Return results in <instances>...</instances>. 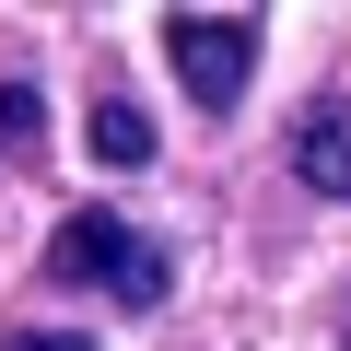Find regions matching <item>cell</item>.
Returning a JSON list of instances; mask_svg holds the SVG:
<instances>
[{"instance_id":"6da1fadb","label":"cell","mask_w":351,"mask_h":351,"mask_svg":"<svg viewBox=\"0 0 351 351\" xmlns=\"http://www.w3.org/2000/svg\"><path fill=\"white\" fill-rule=\"evenodd\" d=\"M47 281H94L106 304H164V281H176V258H164V234H141L129 211H106V199H82L59 234H47Z\"/></svg>"},{"instance_id":"7a4b0ae2","label":"cell","mask_w":351,"mask_h":351,"mask_svg":"<svg viewBox=\"0 0 351 351\" xmlns=\"http://www.w3.org/2000/svg\"><path fill=\"white\" fill-rule=\"evenodd\" d=\"M164 59H176V82L223 117L246 94V71H258V12H164Z\"/></svg>"},{"instance_id":"3957f363","label":"cell","mask_w":351,"mask_h":351,"mask_svg":"<svg viewBox=\"0 0 351 351\" xmlns=\"http://www.w3.org/2000/svg\"><path fill=\"white\" fill-rule=\"evenodd\" d=\"M293 176L316 199H351V94H328V106L293 117Z\"/></svg>"},{"instance_id":"277c9868","label":"cell","mask_w":351,"mask_h":351,"mask_svg":"<svg viewBox=\"0 0 351 351\" xmlns=\"http://www.w3.org/2000/svg\"><path fill=\"white\" fill-rule=\"evenodd\" d=\"M94 152H106V164H152V117L106 94V106H94Z\"/></svg>"},{"instance_id":"5b68a950","label":"cell","mask_w":351,"mask_h":351,"mask_svg":"<svg viewBox=\"0 0 351 351\" xmlns=\"http://www.w3.org/2000/svg\"><path fill=\"white\" fill-rule=\"evenodd\" d=\"M47 141V94L36 82H0V152H36Z\"/></svg>"},{"instance_id":"8992f818","label":"cell","mask_w":351,"mask_h":351,"mask_svg":"<svg viewBox=\"0 0 351 351\" xmlns=\"http://www.w3.org/2000/svg\"><path fill=\"white\" fill-rule=\"evenodd\" d=\"M0 351H94V339H71V328H12Z\"/></svg>"},{"instance_id":"52a82bcc","label":"cell","mask_w":351,"mask_h":351,"mask_svg":"<svg viewBox=\"0 0 351 351\" xmlns=\"http://www.w3.org/2000/svg\"><path fill=\"white\" fill-rule=\"evenodd\" d=\"M339 351H351V328H339Z\"/></svg>"}]
</instances>
